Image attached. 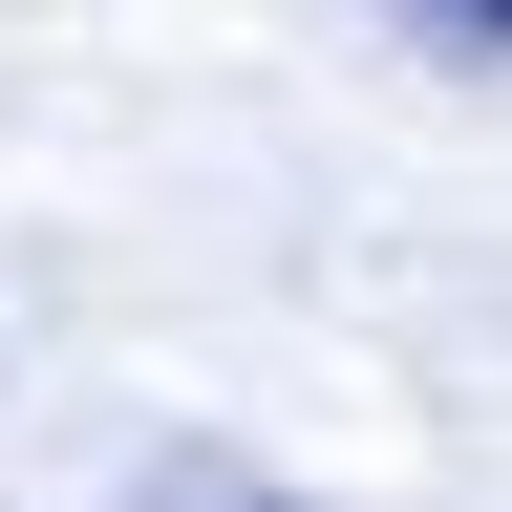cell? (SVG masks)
I'll use <instances>...</instances> for the list:
<instances>
[{
	"mask_svg": "<svg viewBox=\"0 0 512 512\" xmlns=\"http://www.w3.org/2000/svg\"><path fill=\"white\" fill-rule=\"evenodd\" d=\"M491 22H512V0H384V43H406V64H491Z\"/></svg>",
	"mask_w": 512,
	"mask_h": 512,
	"instance_id": "obj_1",
	"label": "cell"
}]
</instances>
